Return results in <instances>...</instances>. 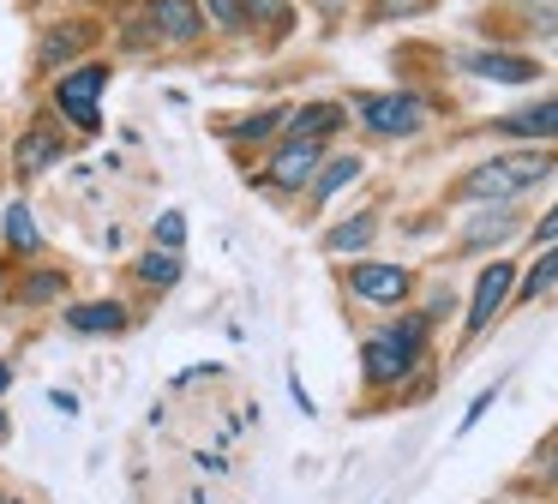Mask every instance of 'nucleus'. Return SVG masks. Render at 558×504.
Returning a JSON list of instances; mask_svg holds the SVG:
<instances>
[{"instance_id": "nucleus-7", "label": "nucleus", "mask_w": 558, "mask_h": 504, "mask_svg": "<svg viewBox=\"0 0 558 504\" xmlns=\"http://www.w3.org/2000/svg\"><path fill=\"white\" fill-rule=\"evenodd\" d=\"M66 331L73 336H90V343H114V336H126L138 324V312L126 307L121 295H97V300H66L61 307Z\"/></svg>"}, {"instance_id": "nucleus-26", "label": "nucleus", "mask_w": 558, "mask_h": 504, "mask_svg": "<svg viewBox=\"0 0 558 504\" xmlns=\"http://www.w3.org/2000/svg\"><path fill=\"white\" fill-rule=\"evenodd\" d=\"M493 403H498V384H486V391L469 403V415H462V427H457V432H474V427L486 420V408H493Z\"/></svg>"}, {"instance_id": "nucleus-23", "label": "nucleus", "mask_w": 558, "mask_h": 504, "mask_svg": "<svg viewBox=\"0 0 558 504\" xmlns=\"http://www.w3.org/2000/svg\"><path fill=\"white\" fill-rule=\"evenodd\" d=\"M253 24H265L270 36H289L294 31V7L289 0H246V31Z\"/></svg>"}, {"instance_id": "nucleus-27", "label": "nucleus", "mask_w": 558, "mask_h": 504, "mask_svg": "<svg viewBox=\"0 0 558 504\" xmlns=\"http://www.w3.org/2000/svg\"><path fill=\"white\" fill-rule=\"evenodd\" d=\"M534 240H541V247H558V204L541 216V228H534Z\"/></svg>"}, {"instance_id": "nucleus-33", "label": "nucleus", "mask_w": 558, "mask_h": 504, "mask_svg": "<svg viewBox=\"0 0 558 504\" xmlns=\"http://www.w3.org/2000/svg\"><path fill=\"white\" fill-rule=\"evenodd\" d=\"M0 504H31V499H0Z\"/></svg>"}, {"instance_id": "nucleus-21", "label": "nucleus", "mask_w": 558, "mask_h": 504, "mask_svg": "<svg viewBox=\"0 0 558 504\" xmlns=\"http://www.w3.org/2000/svg\"><path fill=\"white\" fill-rule=\"evenodd\" d=\"M186 240H193V223H186V211H157V223H150V247L186 252Z\"/></svg>"}, {"instance_id": "nucleus-31", "label": "nucleus", "mask_w": 558, "mask_h": 504, "mask_svg": "<svg viewBox=\"0 0 558 504\" xmlns=\"http://www.w3.org/2000/svg\"><path fill=\"white\" fill-rule=\"evenodd\" d=\"M7 391H13V360L0 355V396H7Z\"/></svg>"}, {"instance_id": "nucleus-17", "label": "nucleus", "mask_w": 558, "mask_h": 504, "mask_svg": "<svg viewBox=\"0 0 558 504\" xmlns=\"http://www.w3.org/2000/svg\"><path fill=\"white\" fill-rule=\"evenodd\" d=\"M342 103H306V108H289V139H313V144H325V139H337L342 132Z\"/></svg>"}, {"instance_id": "nucleus-16", "label": "nucleus", "mask_w": 558, "mask_h": 504, "mask_svg": "<svg viewBox=\"0 0 558 504\" xmlns=\"http://www.w3.org/2000/svg\"><path fill=\"white\" fill-rule=\"evenodd\" d=\"M498 132H505V139H541V144L558 139V96H541V103L505 115V120H498Z\"/></svg>"}, {"instance_id": "nucleus-22", "label": "nucleus", "mask_w": 558, "mask_h": 504, "mask_svg": "<svg viewBox=\"0 0 558 504\" xmlns=\"http://www.w3.org/2000/svg\"><path fill=\"white\" fill-rule=\"evenodd\" d=\"M553 283H558V247H546L541 259H534L529 271L517 276V295H522V300H541V295H546V288H553Z\"/></svg>"}, {"instance_id": "nucleus-4", "label": "nucleus", "mask_w": 558, "mask_h": 504, "mask_svg": "<svg viewBox=\"0 0 558 504\" xmlns=\"http://www.w3.org/2000/svg\"><path fill=\"white\" fill-rule=\"evenodd\" d=\"M138 24H145L150 48H198L210 31L198 0H138Z\"/></svg>"}, {"instance_id": "nucleus-28", "label": "nucleus", "mask_w": 558, "mask_h": 504, "mask_svg": "<svg viewBox=\"0 0 558 504\" xmlns=\"http://www.w3.org/2000/svg\"><path fill=\"white\" fill-rule=\"evenodd\" d=\"M193 468H198V475H229V463H222L217 451H198V456H193Z\"/></svg>"}, {"instance_id": "nucleus-12", "label": "nucleus", "mask_w": 558, "mask_h": 504, "mask_svg": "<svg viewBox=\"0 0 558 504\" xmlns=\"http://www.w3.org/2000/svg\"><path fill=\"white\" fill-rule=\"evenodd\" d=\"M7 300H13V307H25V312L66 307V300H73V283H66L61 264H25V271H19V283L7 288Z\"/></svg>"}, {"instance_id": "nucleus-15", "label": "nucleus", "mask_w": 558, "mask_h": 504, "mask_svg": "<svg viewBox=\"0 0 558 504\" xmlns=\"http://www.w3.org/2000/svg\"><path fill=\"white\" fill-rule=\"evenodd\" d=\"M0 240H7L13 259H43V223H37V211H31L25 199H13L7 211H0Z\"/></svg>"}, {"instance_id": "nucleus-3", "label": "nucleus", "mask_w": 558, "mask_h": 504, "mask_svg": "<svg viewBox=\"0 0 558 504\" xmlns=\"http://www.w3.org/2000/svg\"><path fill=\"white\" fill-rule=\"evenodd\" d=\"M553 156L546 151H510V156H486L481 168H469L462 175V192L469 199H493V204H505V199H517V192H529V187H541L546 175H553Z\"/></svg>"}, {"instance_id": "nucleus-20", "label": "nucleus", "mask_w": 558, "mask_h": 504, "mask_svg": "<svg viewBox=\"0 0 558 504\" xmlns=\"http://www.w3.org/2000/svg\"><path fill=\"white\" fill-rule=\"evenodd\" d=\"M277 132H289V108H258V115H246L229 139L234 144H258V139H277Z\"/></svg>"}, {"instance_id": "nucleus-29", "label": "nucleus", "mask_w": 558, "mask_h": 504, "mask_svg": "<svg viewBox=\"0 0 558 504\" xmlns=\"http://www.w3.org/2000/svg\"><path fill=\"white\" fill-rule=\"evenodd\" d=\"M289 396H294V408H301V415H318V408H313V396H306V384L294 379V372H289Z\"/></svg>"}, {"instance_id": "nucleus-2", "label": "nucleus", "mask_w": 558, "mask_h": 504, "mask_svg": "<svg viewBox=\"0 0 558 504\" xmlns=\"http://www.w3.org/2000/svg\"><path fill=\"white\" fill-rule=\"evenodd\" d=\"M114 67L109 60H78V67H66L61 79H54V115L66 120V127L78 132V139H97L102 132V91H109Z\"/></svg>"}, {"instance_id": "nucleus-6", "label": "nucleus", "mask_w": 558, "mask_h": 504, "mask_svg": "<svg viewBox=\"0 0 558 504\" xmlns=\"http://www.w3.org/2000/svg\"><path fill=\"white\" fill-rule=\"evenodd\" d=\"M354 115H361L366 132H378V139H409V132L426 127V103L414 91H373L354 103Z\"/></svg>"}, {"instance_id": "nucleus-11", "label": "nucleus", "mask_w": 558, "mask_h": 504, "mask_svg": "<svg viewBox=\"0 0 558 504\" xmlns=\"http://www.w3.org/2000/svg\"><path fill=\"white\" fill-rule=\"evenodd\" d=\"M409 288H414L409 264H378V259L349 264V295L366 300V307H402V300H409Z\"/></svg>"}, {"instance_id": "nucleus-19", "label": "nucleus", "mask_w": 558, "mask_h": 504, "mask_svg": "<svg viewBox=\"0 0 558 504\" xmlns=\"http://www.w3.org/2000/svg\"><path fill=\"white\" fill-rule=\"evenodd\" d=\"M373 240H378V211H361L349 223L325 228V252H366Z\"/></svg>"}, {"instance_id": "nucleus-30", "label": "nucleus", "mask_w": 558, "mask_h": 504, "mask_svg": "<svg viewBox=\"0 0 558 504\" xmlns=\"http://www.w3.org/2000/svg\"><path fill=\"white\" fill-rule=\"evenodd\" d=\"M49 403H54V415H66V420L78 415V396L73 391H49Z\"/></svg>"}, {"instance_id": "nucleus-25", "label": "nucleus", "mask_w": 558, "mask_h": 504, "mask_svg": "<svg viewBox=\"0 0 558 504\" xmlns=\"http://www.w3.org/2000/svg\"><path fill=\"white\" fill-rule=\"evenodd\" d=\"M510 228H517V223H510L505 211H486L481 223H469V235H462V240H469V247H486V240H505Z\"/></svg>"}, {"instance_id": "nucleus-9", "label": "nucleus", "mask_w": 558, "mask_h": 504, "mask_svg": "<svg viewBox=\"0 0 558 504\" xmlns=\"http://www.w3.org/2000/svg\"><path fill=\"white\" fill-rule=\"evenodd\" d=\"M66 151H73V139H66L54 120H31V127L19 132V144H13V175L37 180V175H49V168H61Z\"/></svg>"}, {"instance_id": "nucleus-24", "label": "nucleus", "mask_w": 558, "mask_h": 504, "mask_svg": "<svg viewBox=\"0 0 558 504\" xmlns=\"http://www.w3.org/2000/svg\"><path fill=\"white\" fill-rule=\"evenodd\" d=\"M205 7V24L222 36H241L246 31V0H198Z\"/></svg>"}, {"instance_id": "nucleus-5", "label": "nucleus", "mask_w": 558, "mask_h": 504, "mask_svg": "<svg viewBox=\"0 0 558 504\" xmlns=\"http://www.w3.org/2000/svg\"><path fill=\"white\" fill-rule=\"evenodd\" d=\"M102 43V24L97 19H54V24H43V36H37V72H54L61 79L66 67H78V60H90V48Z\"/></svg>"}, {"instance_id": "nucleus-13", "label": "nucleus", "mask_w": 558, "mask_h": 504, "mask_svg": "<svg viewBox=\"0 0 558 504\" xmlns=\"http://www.w3.org/2000/svg\"><path fill=\"white\" fill-rule=\"evenodd\" d=\"M462 72L493 79V84H534L541 79V67L529 55H505V48H474V55H462Z\"/></svg>"}, {"instance_id": "nucleus-1", "label": "nucleus", "mask_w": 558, "mask_h": 504, "mask_svg": "<svg viewBox=\"0 0 558 504\" xmlns=\"http://www.w3.org/2000/svg\"><path fill=\"white\" fill-rule=\"evenodd\" d=\"M426 336H433V319H426V312H409V319L378 324V331L361 343V372H366V384H373V391L402 384V379H409V372L426 360Z\"/></svg>"}, {"instance_id": "nucleus-8", "label": "nucleus", "mask_w": 558, "mask_h": 504, "mask_svg": "<svg viewBox=\"0 0 558 504\" xmlns=\"http://www.w3.org/2000/svg\"><path fill=\"white\" fill-rule=\"evenodd\" d=\"M510 295H517V264H510V259L481 264V276H474V295H469V312H462V336H481L486 324L505 312Z\"/></svg>"}, {"instance_id": "nucleus-10", "label": "nucleus", "mask_w": 558, "mask_h": 504, "mask_svg": "<svg viewBox=\"0 0 558 504\" xmlns=\"http://www.w3.org/2000/svg\"><path fill=\"white\" fill-rule=\"evenodd\" d=\"M318 168H325V144H313V139H282L277 151L265 156V187H277V192H306Z\"/></svg>"}, {"instance_id": "nucleus-32", "label": "nucleus", "mask_w": 558, "mask_h": 504, "mask_svg": "<svg viewBox=\"0 0 558 504\" xmlns=\"http://www.w3.org/2000/svg\"><path fill=\"white\" fill-rule=\"evenodd\" d=\"M0 300H7V271H0Z\"/></svg>"}, {"instance_id": "nucleus-18", "label": "nucleus", "mask_w": 558, "mask_h": 504, "mask_svg": "<svg viewBox=\"0 0 558 504\" xmlns=\"http://www.w3.org/2000/svg\"><path fill=\"white\" fill-rule=\"evenodd\" d=\"M361 168H366V163H361L354 151H349V156H330V163L313 175V187H306V192H313V204H330L342 187H354V180H361Z\"/></svg>"}, {"instance_id": "nucleus-14", "label": "nucleus", "mask_w": 558, "mask_h": 504, "mask_svg": "<svg viewBox=\"0 0 558 504\" xmlns=\"http://www.w3.org/2000/svg\"><path fill=\"white\" fill-rule=\"evenodd\" d=\"M133 283L150 288V295H174L186 283V252H162V247H145L133 259Z\"/></svg>"}]
</instances>
